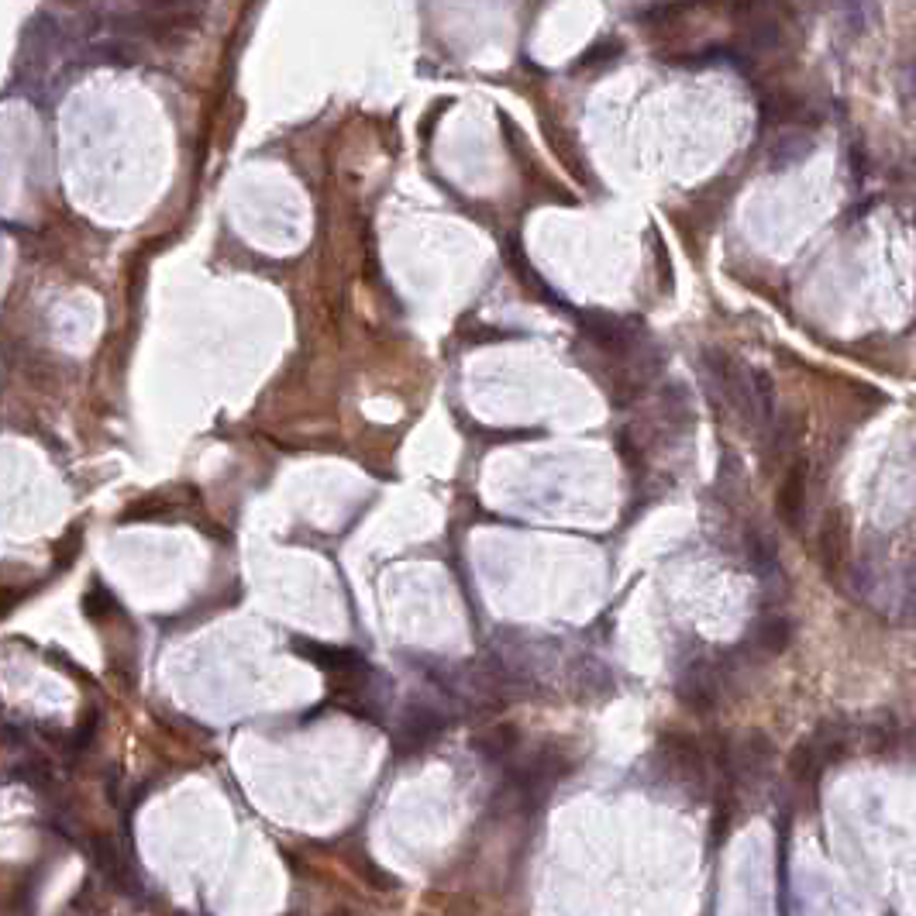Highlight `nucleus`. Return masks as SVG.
Masks as SVG:
<instances>
[{"mask_svg": "<svg viewBox=\"0 0 916 916\" xmlns=\"http://www.w3.org/2000/svg\"><path fill=\"white\" fill-rule=\"evenodd\" d=\"M293 651H297L300 658H307V662H314L317 669L328 675H345V672H355L366 665V658H362L359 651L335 648V644H324V641H297Z\"/></svg>", "mask_w": 916, "mask_h": 916, "instance_id": "nucleus-2", "label": "nucleus"}, {"mask_svg": "<svg viewBox=\"0 0 916 916\" xmlns=\"http://www.w3.org/2000/svg\"><path fill=\"white\" fill-rule=\"evenodd\" d=\"M441 731H445V713L434 710L428 703H414L397 724L393 748H397L400 755H417V751L428 748Z\"/></svg>", "mask_w": 916, "mask_h": 916, "instance_id": "nucleus-1", "label": "nucleus"}, {"mask_svg": "<svg viewBox=\"0 0 916 916\" xmlns=\"http://www.w3.org/2000/svg\"><path fill=\"white\" fill-rule=\"evenodd\" d=\"M789 641V620L786 617H765L755 624V631H751V648L755 651H765V655H775V651H782Z\"/></svg>", "mask_w": 916, "mask_h": 916, "instance_id": "nucleus-3", "label": "nucleus"}, {"mask_svg": "<svg viewBox=\"0 0 916 916\" xmlns=\"http://www.w3.org/2000/svg\"><path fill=\"white\" fill-rule=\"evenodd\" d=\"M799 510H803V469H793L779 489V514L789 527H796Z\"/></svg>", "mask_w": 916, "mask_h": 916, "instance_id": "nucleus-4", "label": "nucleus"}]
</instances>
